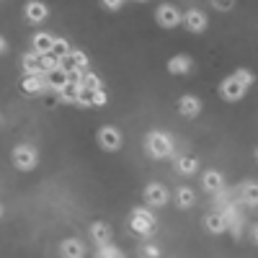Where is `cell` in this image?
<instances>
[{
    "mask_svg": "<svg viewBox=\"0 0 258 258\" xmlns=\"http://www.w3.org/2000/svg\"><path fill=\"white\" fill-rule=\"evenodd\" d=\"M145 150L153 160H165V158H170V153H173V140H170L165 132H160V129H153V132L145 137Z\"/></svg>",
    "mask_w": 258,
    "mask_h": 258,
    "instance_id": "6da1fadb",
    "label": "cell"
},
{
    "mask_svg": "<svg viewBox=\"0 0 258 258\" xmlns=\"http://www.w3.org/2000/svg\"><path fill=\"white\" fill-rule=\"evenodd\" d=\"M13 168L16 170H24V173H29V170H34L39 165V150L31 147V145H18L13 147Z\"/></svg>",
    "mask_w": 258,
    "mask_h": 258,
    "instance_id": "7a4b0ae2",
    "label": "cell"
},
{
    "mask_svg": "<svg viewBox=\"0 0 258 258\" xmlns=\"http://www.w3.org/2000/svg\"><path fill=\"white\" fill-rule=\"evenodd\" d=\"M96 142H98L101 150H106V153H116V150H121L124 137H121V132L114 124H103L96 132Z\"/></svg>",
    "mask_w": 258,
    "mask_h": 258,
    "instance_id": "3957f363",
    "label": "cell"
},
{
    "mask_svg": "<svg viewBox=\"0 0 258 258\" xmlns=\"http://www.w3.org/2000/svg\"><path fill=\"white\" fill-rule=\"evenodd\" d=\"M129 227H132L137 235H150L155 227V214L145 209V207H137L132 209V217H129Z\"/></svg>",
    "mask_w": 258,
    "mask_h": 258,
    "instance_id": "277c9868",
    "label": "cell"
},
{
    "mask_svg": "<svg viewBox=\"0 0 258 258\" xmlns=\"http://www.w3.org/2000/svg\"><path fill=\"white\" fill-rule=\"evenodd\" d=\"M155 21H158V26H163V29H176V26L183 24V13H181L176 6L163 3V6H158V11H155Z\"/></svg>",
    "mask_w": 258,
    "mask_h": 258,
    "instance_id": "5b68a950",
    "label": "cell"
},
{
    "mask_svg": "<svg viewBox=\"0 0 258 258\" xmlns=\"http://www.w3.org/2000/svg\"><path fill=\"white\" fill-rule=\"evenodd\" d=\"M245 93H248V88L243 83H238L232 75H227L222 83H220V98L222 101H227V103H235V101H243L245 98Z\"/></svg>",
    "mask_w": 258,
    "mask_h": 258,
    "instance_id": "8992f818",
    "label": "cell"
},
{
    "mask_svg": "<svg viewBox=\"0 0 258 258\" xmlns=\"http://www.w3.org/2000/svg\"><path fill=\"white\" fill-rule=\"evenodd\" d=\"M142 199H145L147 207H165L168 199H170V191L163 183H147L145 191H142Z\"/></svg>",
    "mask_w": 258,
    "mask_h": 258,
    "instance_id": "52a82bcc",
    "label": "cell"
},
{
    "mask_svg": "<svg viewBox=\"0 0 258 258\" xmlns=\"http://www.w3.org/2000/svg\"><path fill=\"white\" fill-rule=\"evenodd\" d=\"M183 24H186V29H188L191 34H204L207 26H209V21H207V13H204V11L188 8V11L183 13Z\"/></svg>",
    "mask_w": 258,
    "mask_h": 258,
    "instance_id": "ba28073f",
    "label": "cell"
},
{
    "mask_svg": "<svg viewBox=\"0 0 258 258\" xmlns=\"http://www.w3.org/2000/svg\"><path fill=\"white\" fill-rule=\"evenodd\" d=\"M24 16H26L29 24L39 26V24H44V21L49 18V6L41 3V0H29L26 8H24Z\"/></svg>",
    "mask_w": 258,
    "mask_h": 258,
    "instance_id": "9c48e42d",
    "label": "cell"
},
{
    "mask_svg": "<svg viewBox=\"0 0 258 258\" xmlns=\"http://www.w3.org/2000/svg\"><path fill=\"white\" fill-rule=\"evenodd\" d=\"M59 68L64 73H70V70H88V54L80 52V49H73L70 54H64L59 59Z\"/></svg>",
    "mask_w": 258,
    "mask_h": 258,
    "instance_id": "30bf717a",
    "label": "cell"
},
{
    "mask_svg": "<svg viewBox=\"0 0 258 258\" xmlns=\"http://www.w3.org/2000/svg\"><path fill=\"white\" fill-rule=\"evenodd\" d=\"M21 91H24L26 96H39V93L49 91L47 75H24V80H21Z\"/></svg>",
    "mask_w": 258,
    "mask_h": 258,
    "instance_id": "8fae6325",
    "label": "cell"
},
{
    "mask_svg": "<svg viewBox=\"0 0 258 258\" xmlns=\"http://www.w3.org/2000/svg\"><path fill=\"white\" fill-rule=\"evenodd\" d=\"M176 109H178V114L186 116V119H197V116L202 114V101H199L197 96H181L178 103H176Z\"/></svg>",
    "mask_w": 258,
    "mask_h": 258,
    "instance_id": "7c38bea8",
    "label": "cell"
},
{
    "mask_svg": "<svg viewBox=\"0 0 258 258\" xmlns=\"http://www.w3.org/2000/svg\"><path fill=\"white\" fill-rule=\"evenodd\" d=\"M202 188L209 191V194H220L225 188V176H222V170H204V176H202Z\"/></svg>",
    "mask_w": 258,
    "mask_h": 258,
    "instance_id": "4fadbf2b",
    "label": "cell"
},
{
    "mask_svg": "<svg viewBox=\"0 0 258 258\" xmlns=\"http://www.w3.org/2000/svg\"><path fill=\"white\" fill-rule=\"evenodd\" d=\"M165 68H168L170 75H188L194 70V59L188 54H173V57L168 59Z\"/></svg>",
    "mask_w": 258,
    "mask_h": 258,
    "instance_id": "5bb4252c",
    "label": "cell"
},
{
    "mask_svg": "<svg viewBox=\"0 0 258 258\" xmlns=\"http://www.w3.org/2000/svg\"><path fill=\"white\" fill-rule=\"evenodd\" d=\"M204 227L212 235H222V232H227L230 220H227V214H222V212H212V214H207V217H204Z\"/></svg>",
    "mask_w": 258,
    "mask_h": 258,
    "instance_id": "9a60e30c",
    "label": "cell"
},
{
    "mask_svg": "<svg viewBox=\"0 0 258 258\" xmlns=\"http://www.w3.org/2000/svg\"><path fill=\"white\" fill-rule=\"evenodd\" d=\"M91 238H93V243L101 248V245H109L111 243V238H114V230H111V225L109 222H93L91 225Z\"/></svg>",
    "mask_w": 258,
    "mask_h": 258,
    "instance_id": "2e32d148",
    "label": "cell"
},
{
    "mask_svg": "<svg viewBox=\"0 0 258 258\" xmlns=\"http://www.w3.org/2000/svg\"><path fill=\"white\" fill-rule=\"evenodd\" d=\"M59 255L62 258H85V245L78 238H68L59 243Z\"/></svg>",
    "mask_w": 258,
    "mask_h": 258,
    "instance_id": "e0dca14e",
    "label": "cell"
},
{
    "mask_svg": "<svg viewBox=\"0 0 258 258\" xmlns=\"http://www.w3.org/2000/svg\"><path fill=\"white\" fill-rule=\"evenodd\" d=\"M54 47V36L52 34H44V31H39L31 36V49L39 52V54H49Z\"/></svg>",
    "mask_w": 258,
    "mask_h": 258,
    "instance_id": "ac0fdd59",
    "label": "cell"
},
{
    "mask_svg": "<svg viewBox=\"0 0 258 258\" xmlns=\"http://www.w3.org/2000/svg\"><path fill=\"white\" fill-rule=\"evenodd\" d=\"M176 170L181 176H194L199 170V160L194 158V155H178L176 158Z\"/></svg>",
    "mask_w": 258,
    "mask_h": 258,
    "instance_id": "d6986e66",
    "label": "cell"
},
{
    "mask_svg": "<svg viewBox=\"0 0 258 258\" xmlns=\"http://www.w3.org/2000/svg\"><path fill=\"white\" fill-rule=\"evenodd\" d=\"M24 73L26 75H44L41 73V54L39 52H26L24 54Z\"/></svg>",
    "mask_w": 258,
    "mask_h": 258,
    "instance_id": "ffe728a7",
    "label": "cell"
},
{
    "mask_svg": "<svg viewBox=\"0 0 258 258\" xmlns=\"http://www.w3.org/2000/svg\"><path fill=\"white\" fill-rule=\"evenodd\" d=\"M47 85H49V91L62 93V88L68 85V73H64L62 68H59V70H54V73H47Z\"/></svg>",
    "mask_w": 258,
    "mask_h": 258,
    "instance_id": "44dd1931",
    "label": "cell"
},
{
    "mask_svg": "<svg viewBox=\"0 0 258 258\" xmlns=\"http://www.w3.org/2000/svg\"><path fill=\"white\" fill-rule=\"evenodd\" d=\"M240 199L248 207H258V183L255 181H248V183L240 186Z\"/></svg>",
    "mask_w": 258,
    "mask_h": 258,
    "instance_id": "7402d4cb",
    "label": "cell"
},
{
    "mask_svg": "<svg viewBox=\"0 0 258 258\" xmlns=\"http://www.w3.org/2000/svg\"><path fill=\"white\" fill-rule=\"evenodd\" d=\"M194 202H197V197H194L191 186H178V188H176V204H178L181 209H191Z\"/></svg>",
    "mask_w": 258,
    "mask_h": 258,
    "instance_id": "603a6c76",
    "label": "cell"
},
{
    "mask_svg": "<svg viewBox=\"0 0 258 258\" xmlns=\"http://www.w3.org/2000/svg\"><path fill=\"white\" fill-rule=\"evenodd\" d=\"M83 91H85L83 85H78V83H68V85H64V88H62L59 98H62V101H68V103H75V106H78V101H80Z\"/></svg>",
    "mask_w": 258,
    "mask_h": 258,
    "instance_id": "cb8c5ba5",
    "label": "cell"
},
{
    "mask_svg": "<svg viewBox=\"0 0 258 258\" xmlns=\"http://www.w3.org/2000/svg\"><path fill=\"white\" fill-rule=\"evenodd\" d=\"M83 88H85V91H101V88H103V80H101L96 73L88 70V73L83 75Z\"/></svg>",
    "mask_w": 258,
    "mask_h": 258,
    "instance_id": "d4e9b609",
    "label": "cell"
},
{
    "mask_svg": "<svg viewBox=\"0 0 258 258\" xmlns=\"http://www.w3.org/2000/svg\"><path fill=\"white\" fill-rule=\"evenodd\" d=\"M54 70H59V57H54L52 52L49 54H41V73H54Z\"/></svg>",
    "mask_w": 258,
    "mask_h": 258,
    "instance_id": "484cf974",
    "label": "cell"
},
{
    "mask_svg": "<svg viewBox=\"0 0 258 258\" xmlns=\"http://www.w3.org/2000/svg\"><path fill=\"white\" fill-rule=\"evenodd\" d=\"M232 78H235V80H238V83H243V85H245V88H250V85L255 83V75H253V73H250L248 68H238V70H235V73H232Z\"/></svg>",
    "mask_w": 258,
    "mask_h": 258,
    "instance_id": "4316f807",
    "label": "cell"
},
{
    "mask_svg": "<svg viewBox=\"0 0 258 258\" xmlns=\"http://www.w3.org/2000/svg\"><path fill=\"white\" fill-rule=\"evenodd\" d=\"M96 258H126V255H124L116 245H111V243H109V245H101V248H98Z\"/></svg>",
    "mask_w": 258,
    "mask_h": 258,
    "instance_id": "83f0119b",
    "label": "cell"
},
{
    "mask_svg": "<svg viewBox=\"0 0 258 258\" xmlns=\"http://www.w3.org/2000/svg\"><path fill=\"white\" fill-rule=\"evenodd\" d=\"M70 52H73V49H70V44H68V39H57V36H54V47H52V54L62 59L64 54H70Z\"/></svg>",
    "mask_w": 258,
    "mask_h": 258,
    "instance_id": "f1b7e54d",
    "label": "cell"
},
{
    "mask_svg": "<svg viewBox=\"0 0 258 258\" xmlns=\"http://www.w3.org/2000/svg\"><path fill=\"white\" fill-rule=\"evenodd\" d=\"M88 93H91V106H93V109H101V106L109 103V96H106L103 88L101 91H88Z\"/></svg>",
    "mask_w": 258,
    "mask_h": 258,
    "instance_id": "f546056e",
    "label": "cell"
},
{
    "mask_svg": "<svg viewBox=\"0 0 258 258\" xmlns=\"http://www.w3.org/2000/svg\"><path fill=\"white\" fill-rule=\"evenodd\" d=\"M209 3H212L214 11H220V13H227V11L235 8V0H209Z\"/></svg>",
    "mask_w": 258,
    "mask_h": 258,
    "instance_id": "4dcf8cb0",
    "label": "cell"
},
{
    "mask_svg": "<svg viewBox=\"0 0 258 258\" xmlns=\"http://www.w3.org/2000/svg\"><path fill=\"white\" fill-rule=\"evenodd\" d=\"M101 6H103L106 11H119V8L124 6V0H101Z\"/></svg>",
    "mask_w": 258,
    "mask_h": 258,
    "instance_id": "1f68e13d",
    "label": "cell"
},
{
    "mask_svg": "<svg viewBox=\"0 0 258 258\" xmlns=\"http://www.w3.org/2000/svg\"><path fill=\"white\" fill-rule=\"evenodd\" d=\"M142 253H145V255H150V258H158V255H160V250H158L155 245H145V248H142Z\"/></svg>",
    "mask_w": 258,
    "mask_h": 258,
    "instance_id": "d6a6232c",
    "label": "cell"
},
{
    "mask_svg": "<svg viewBox=\"0 0 258 258\" xmlns=\"http://www.w3.org/2000/svg\"><path fill=\"white\" fill-rule=\"evenodd\" d=\"M8 52V41H6V36L0 34V54H6Z\"/></svg>",
    "mask_w": 258,
    "mask_h": 258,
    "instance_id": "836d02e7",
    "label": "cell"
},
{
    "mask_svg": "<svg viewBox=\"0 0 258 258\" xmlns=\"http://www.w3.org/2000/svg\"><path fill=\"white\" fill-rule=\"evenodd\" d=\"M253 240L258 243V225H253Z\"/></svg>",
    "mask_w": 258,
    "mask_h": 258,
    "instance_id": "e575fe53",
    "label": "cell"
},
{
    "mask_svg": "<svg viewBox=\"0 0 258 258\" xmlns=\"http://www.w3.org/2000/svg\"><path fill=\"white\" fill-rule=\"evenodd\" d=\"M0 217H3V204H0Z\"/></svg>",
    "mask_w": 258,
    "mask_h": 258,
    "instance_id": "d590c367",
    "label": "cell"
},
{
    "mask_svg": "<svg viewBox=\"0 0 258 258\" xmlns=\"http://www.w3.org/2000/svg\"><path fill=\"white\" fill-rule=\"evenodd\" d=\"M255 163H258V147H255Z\"/></svg>",
    "mask_w": 258,
    "mask_h": 258,
    "instance_id": "8d00e7d4",
    "label": "cell"
},
{
    "mask_svg": "<svg viewBox=\"0 0 258 258\" xmlns=\"http://www.w3.org/2000/svg\"><path fill=\"white\" fill-rule=\"evenodd\" d=\"M137 3H147V0H137Z\"/></svg>",
    "mask_w": 258,
    "mask_h": 258,
    "instance_id": "74e56055",
    "label": "cell"
}]
</instances>
